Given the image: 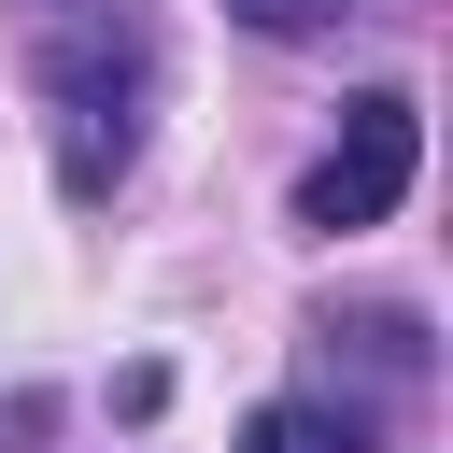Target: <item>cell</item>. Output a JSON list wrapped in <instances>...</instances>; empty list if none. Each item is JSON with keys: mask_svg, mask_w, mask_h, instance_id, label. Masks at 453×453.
Here are the masks:
<instances>
[{"mask_svg": "<svg viewBox=\"0 0 453 453\" xmlns=\"http://www.w3.org/2000/svg\"><path fill=\"white\" fill-rule=\"evenodd\" d=\"M411 156H425V113H411L396 85L340 99V142L311 156V184H297V226H382V212L411 198Z\"/></svg>", "mask_w": 453, "mask_h": 453, "instance_id": "cell-1", "label": "cell"}, {"mask_svg": "<svg viewBox=\"0 0 453 453\" xmlns=\"http://www.w3.org/2000/svg\"><path fill=\"white\" fill-rule=\"evenodd\" d=\"M42 85H57V184H71V198H113V184H127V156H142V71L71 42Z\"/></svg>", "mask_w": 453, "mask_h": 453, "instance_id": "cell-2", "label": "cell"}, {"mask_svg": "<svg viewBox=\"0 0 453 453\" xmlns=\"http://www.w3.org/2000/svg\"><path fill=\"white\" fill-rule=\"evenodd\" d=\"M241 453H382L354 411H326V396H269L255 425H241Z\"/></svg>", "mask_w": 453, "mask_h": 453, "instance_id": "cell-3", "label": "cell"}, {"mask_svg": "<svg viewBox=\"0 0 453 453\" xmlns=\"http://www.w3.org/2000/svg\"><path fill=\"white\" fill-rule=\"evenodd\" d=\"M226 14H241V28H269V42H311V28H340L354 0H226Z\"/></svg>", "mask_w": 453, "mask_h": 453, "instance_id": "cell-4", "label": "cell"}]
</instances>
